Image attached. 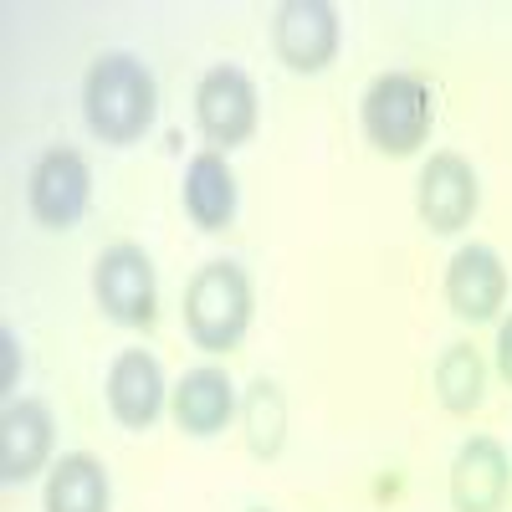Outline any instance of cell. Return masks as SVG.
Listing matches in <instances>:
<instances>
[{"label":"cell","instance_id":"1","mask_svg":"<svg viewBox=\"0 0 512 512\" xmlns=\"http://www.w3.org/2000/svg\"><path fill=\"white\" fill-rule=\"evenodd\" d=\"M82 118L108 149L139 144L159 118V77L134 52H98L82 72Z\"/></svg>","mask_w":512,"mask_h":512},{"label":"cell","instance_id":"2","mask_svg":"<svg viewBox=\"0 0 512 512\" xmlns=\"http://www.w3.org/2000/svg\"><path fill=\"white\" fill-rule=\"evenodd\" d=\"M185 333L190 344L210 359H226L246 344L251 333V318H256V287H251V272L231 256H216L190 272L185 282Z\"/></svg>","mask_w":512,"mask_h":512},{"label":"cell","instance_id":"3","mask_svg":"<svg viewBox=\"0 0 512 512\" xmlns=\"http://www.w3.org/2000/svg\"><path fill=\"white\" fill-rule=\"evenodd\" d=\"M359 128L384 159H415L436 128V88L420 72H379L359 98Z\"/></svg>","mask_w":512,"mask_h":512},{"label":"cell","instance_id":"4","mask_svg":"<svg viewBox=\"0 0 512 512\" xmlns=\"http://www.w3.org/2000/svg\"><path fill=\"white\" fill-rule=\"evenodd\" d=\"M256 123H262V93H256L251 72L236 67V62L205 67L200 82H195V128H200V139L216 154H231V149L256 139Z\"/></svg>","mask_w":512,"mask_h":512},{"label":"cell","instance_id":"5","mask_svg":"<svg viewBox=\"0 0 512 512\" xmlns=\"http://www.w3.org/2000/svg\"><path fill=\"white\" fill-rule=\"evenodd\" d=\"M93 297L108 323L154 328L159 318V267L139 241H113L93 262Z\"/></svg>","mask_w":512,"mask_h":512},{"label":"cell","instance_id":"6","mask_svg":"<svg viewBox=\"0 0 512 512\" xmlns=\"http://www.w3.org/2000/svg\"><path fill=\"white\" fill-rule=\"evenodd\" d=\"M482 210V175L477 164L456 154V149H436L420 164L415 175V216L431 236H461L477 221Z\"/></svg>","mask_w":512,"mask_h":512},{"label":"cell","instance_id":"7","mask_svg":"<svg viewBox=\"0 0 512 512\" xmlns=\"http://www.w3.org/2000/svg\"><path fill=\"white\" fill-rule=\"evenodd\" d=\"M272 52L287 72L318 77L344 52V16L333 0H282L272 11Z\"/></svg>","mask_w":512,"mask_h":512},{"label":"cell","instance_id":"8","mask_svg":"<svg viewBox=\"0 0 512 512\" xmlns=\"http://www.w3.org/2000/svg\"><path fill=\"white\" fill-rule=\"evenodd\" d=\"M93 205V164L82 149H41L31 175H26V210L36 226L47 231H72Z\"/></svg>","mask_w":512,"mask_h":512},{"label":"cell","instance_id":"9","mask_svg":"<svg viewBox=\"0 0 512 512\" xmlns=\"http://www.w3.org/2000/svg\"><path fill=\"white\" fill-rule=\"evenodd\" d=\"M446 308L456 323L466 328H482V323H502L507 308V262L502 251L487 241H461L446 262Z\"/></svg>","mask_w":512,"mask_h":512},{"label":"cell","instance_id":"10","mask_svg":"<svg viewBox=\"0 0 512 512\" xmlns=\"http://www.w3.org/2000/svg\"><path fill=\"white\" fill-rule=\"evenodd\" d=\"M57 461V415L47 400L21 395L6 400L0 410V482L26 487L36 477H47Z\"/></svg>","mask_w":512,"mask_h":512},{"label":"cell","instance_id":"11","mask_svg":"<svg viewBox=\"0 0 512 512\" xmlns=\"http://www.w3.org/2000/svg\"><path fill=\"white\" fill-rule=\"evenodd\" d=\"M512 492V456L497 436L472 431L456 456H451V477H446V497L451 512H502Z\"/></svg>","mask_w":512,"mask_h":512},{"label":"cell","instance_id":"12","mask_svg":"<svg viewBox=\"0 0 512 512\" xmlns=\"http://www.w3.org/2000/svg\"><path fill=\"white\" fill-rule=\"evenodd\" d=\"M169 415L190 441H210L241 420V390L221 364H195L169 384Z\"/></svg>","mask_w":512,"mask_h":512},{"label":"cell","instance_id":"13","mask_svg":"<svg viewBox=\"0 0 512 512\" xmlns=\"http://www.w3.org/2000/svg\"><path fill=\"white\" fill-rule=\"evenodd\" d=\"M103 400H108V415L123 425V431H154V420L169 410L164 364H159L149 349H123V354L108 364Z\"/></svg>","mask_w":512,"mask_h":512},{"label":"cell","instance_id":"14","mask_svg":"<svg viewBox=\"0 0 512 512\" xmlns=\"http://www.w3.org/2000/svg\"><path fill=\"white\" fill-rule=\"evenodd\" d=\"M180 205L195 231L216 236L236 226V210H241V185H236V169L226 154L216 149H200L185 164V180H180Z\"/></svg>","mask_w":512,"mask_h":512},{"label":"cell","instance_id":"15","mask_svg":"<svg viewBox=\"0 0 512 512\" xmlns=\"http://www.w3.org/2000/svg\"><path fill=\"white\" fill-rule=\"evenodd\" d=\"M41 512H113V477L93 451H67L52 461Z\"/></svg>","mask_w":512,"mask_h":512},{"label":"cell","instance_id":"16","mask_svg":"<svg viewBox=\"0 0 512 512\" xmlns=\"http://www.w3.org/2000/svg\"><path fill=\"white\" fill-rule=\"evenodd\" d=\"M487 359L477 344H466V338H456V344L441 349L436 369H431V384H436V400L446 415H477L487 405Z\"/></svg>","mask_w":512,"mask_h":512},{"label":"cell","instance_id":"17","mask_svg":"<svg viewBox=\"0 0 512 512\" xmlns=\"http://www.w3.org/2000/svg\"><path fill=\"white\" fill-rule=\"evenodd\" d=\"M241 431H246V451L256 461H272L287 446V400L277 379H251L241 390Z\"/></svg>","mask_w":512,"mask_h":512},{"label":"cell","instance_id":"18","mask_svg":"<svg viewBox=\"0 0 512 512\" xmlns=\"http://www.w3.org/2000/svg\"><path fill=\"white\" fill-rule=\"evenodd\" d=\"M16 379H21V338L16 328H0V390L16 395Z\"/></svg>","mask_w":512,"mask_h":512},{"label":"cell","instance_id":"19","mask_svg":"<svg viewBox=\"0 0 512 512\" xmlns=\"http://www.w3.org/2000/svg\"><path fill=\"white\" fill-rule=\"evenodd\" d=\"M492 369H497V379L512 390V313L497 323V344H492Z\"/></svg>","mask_w":512,"mask_h":512},{"label":"cell","instance_id":"20","mask_svg":"<svg viewBox=\"0 0 512 512\" xmlns=\"http://www.w3.org/2000/svg\"><path fill=\"white\" fill-rule=\"evenodd\" d=\"M246 512H272V507H246Z\"/></svg>","mask_w":512,"mask_h":512}]
</instances>
